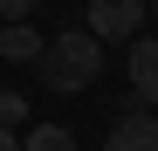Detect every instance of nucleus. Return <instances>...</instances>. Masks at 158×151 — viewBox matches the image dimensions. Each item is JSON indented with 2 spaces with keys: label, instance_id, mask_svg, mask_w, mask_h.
<instances>
[{
  "label": "nucleus",
  "instance_id": "4",
  "mask_svg": "<svg viewBox=\"0 0 158 151\" xmlns=\"http://www.w3.org/2000/svg\"><path fill=\"white\" fill-rule=\"evenodd\" d=\"M124 69H131V96H138V103H158V41L131 35V55H124Z\"/></svg>",
  "mask_w": 158,
  "mask_h": 151
},
{
  "label": "nucleus",
  "instance_id": "6",
  "mask_svg": "<svg viewBox=\"0 0 158 151\" xmlns=\"http://www.w3.org/2000/svg\"><path fill=\"white\" fill-rule=\"evenodd\" d=\"M21 151H76V137L62 131V124H35V131L21 137Z\"/></svg>",
  "mask_w": 158,
  "mask_h": 151
},
{
  "label": "nucleus",
  "instance_id": "9",
  "mask_svg": "<svg viewBox=\"0 0 158 151\" xmlns=\"http://www.w3.org/2000/svg\"><path fill=\"white\" fill-rule=\"evenodd\" d=\"M0 151H21V137H14V131H7V124H0Z\"/></svg>",
  "mask_w": 158,
  "mask_h": 151
},
{
  "label": "nucleus",
  "instance_id": "3",
  "mask_svg": "<svg viewBox=\"0 0 158 151\" xmlns=\"http://www.w3.org/2000/svg\"><path fill=\"white\" fill-rule=\"evenodd\" d=\"M103 151H158V117L144 103H131L117 124H110V137H103Z\"/></svg>",
  "mask_w": 158,
  "mask_h": 151
},
{
  "label": "nucleus",
  "instance_id": "8",
  "mask_svg": "<svg viewBox=\"0 0 158 151\" xmlns=\"http://www.w3.org/2000/svg\"><path fill=\"white\" fill-rule=\"evenodd\" d=\"M35 7H41V0H0V21H28Z\"/></svg>",
  "mask_w": 158,
  "mask_h": 151
},
{
  "label": "nucleus",
  "instance_id": "2",
  "mask_svg": "<svg viewBox=\"0 0 158 151\" xmlns=\"http://www.w3.org/2000/svg\"><path fill=\"white\" fill-rule=\"evenodd\" d=\"M144 0H89V35L96 41H131V35H138L144 28Z\"/></svg>",
  "mask_w": 158,
  "mask_h": 151
},
{
  "label": "nucleus",
  "instance_id": "5",
  "mask_svg": "<svg viewBox=\"0 0 158 151\" xmlns=\"http://www.w3.org/2000/svg\"><path fill=\"white\" fill-rule=\"evenodd\" d=\"M41 55V35L28 21H0V62H35Z\"/></svg>",
  "mask_w": 158,
  "mask_h": 151
},
{
  "label": "nucleus",
  "instance_id": "10",
  "mask_svg": "<svg viewBox=\"0 0 158 151\" xmlns=\"http://www.w3.org/2000/svg\"><path fill=\"white\" fill-rule=\"evenodd\" d=\"M144 7H151V14H158V0H144Z\"/></svg>",
  "mask_w": 158,
  "mask_h": 151
},
{
  "label": "nucleus",
  "instance_id": "1",
  "mask_svg": "<svg viewBox=\"0 0 158 151\" xmlns=\"http://www.w3.org/2000/svg\"><path fill=\"white\" fill-rule=\"evenodd\" d=\"M35 69H41V83L55 89V96H83L96 76H103V41H96L89 28L48 35V41H41V55H35Z\"/></svg>",
  "mask_w": 158,
  "mask_h": 151
},
{
  "label": "nucleus",
  "instance_id": "7",
  "mask_svg": "<svg viewBox=\"0 0 158 151\" xmlns=\"http://www.w3.org/2000/svg\"><path fill=\"white\" fill-rule=\"evenodd\" d=\"M0 124H7V131L28 124V96H21V89H0Z\"/></svg>",
  "mask_w": 158,
  "mask_h": 151
}]
</instances>
